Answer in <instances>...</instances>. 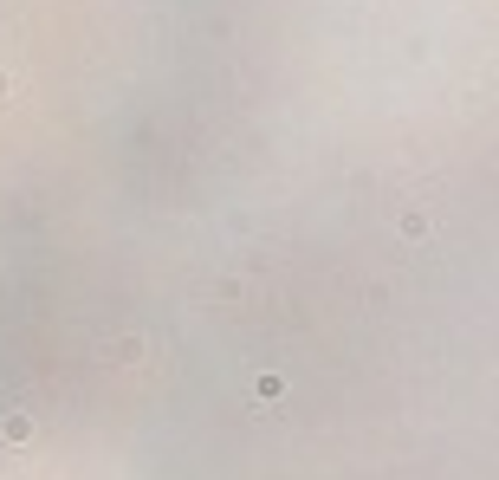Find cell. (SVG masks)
<instances>
[{
    "label": "cell",
    "instance_id": "1",
    "mask_svg": "<svg viewBox=\"0 0 499 480\" xmlns=\"http://www.w3.org/2000/svg\"><path fill=\"white\" fill-rule=\"evenodd\" d=\"M111 357H117V364H136V357H143V337H117Z\"/></svg>",
    "mask_w": 499,
    "mask_h": 480
},
{
    "label": "cell",
    "instance_id": "2",
    "mask_svg": "<svg viewBox=\"0 0 499 480\" xmlns=\"http://www.w3.org/2000/svg\"><path fill=\"white\" fill-rule=\"evenodd\" d=\"M402 240H428V215H402Z\"/></svg>",
    "mask_w": 499,
    "mask_h": 480
}]
</instances>
